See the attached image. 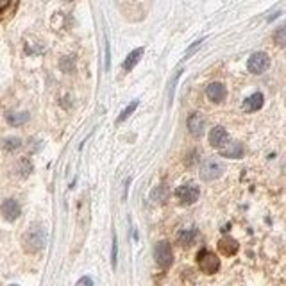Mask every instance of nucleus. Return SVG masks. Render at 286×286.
Instances as JSON below:
<instances>
[{"label":"nucleus","mask_w":286,"mask_h":286,"mask_svg":"<svg viewBox=\"0 0 286 286\" xmlns=\"http://www.w3.org/2000/svg\"><path fill=\"white\" fill-rule=\"evenodd\" d=\"M199 195H201V190H199V186L193 183L181 184L177 190H175V197H177L183 204H193V202H197Z\"/></svg>","instance_id":"20e7f679"},{"label":"nucleus","mask_w":286,"mask_h":286,"mask_svg":"<svg viewBox=\"0 0 286 286\" xmlns=\"http://www.w3.org/2000/svg\"><path fill=\"white\" fill-rule=\"evenodd\" d=\"M154 259L161 269H168L172 265V249L168 242H157L154 247Z\"/></svg>","instance_id":"423d86ee"},{"label":"nucleus","mask_w":286,"mask_h":286,"mask_svg":"<svg viewBox=\"0 0 286 286\" xmlns=\"http://www.w3.org/2000/svg\"><path fill=\"white\" fill-rule=\"evenodd\" d=\"M13 286H16V284H13Z\"/></svg>","instance_id":"a878e982"},{"label":"nucleus","mask_w":286,"mask_h":286,"mask_svg":"<svg viewBox=\"0 0 286 286\" xmlns=\"http://www.w3.org/2000/svg\"><path fill=\"white\" fill-rule=\"evenodd\" d=\"M197 263L199 266H201V270L204 274H208V276H211L218 270V266H220V261H218V258L213 254V252L209 251H201L197 256Z\"/></svg>","instance_id":"7ed1b4c3"},{"label":"nucleus","mask_w":286,"mask_h":286,"mask_svg":"<svg viewBox=\"0 0 286 286\" xmlns=\"http://www.w3.org/2000/svg\"><path fill=\"white\" fill-rule=\"evenodd\" d=\"M261 106H263V95L261 93H254V95H251L249 99L243 100V109H245L247 113L258 111V109H261Z\"/></svg>","instance_id":"4468645a"},{"label":"nucleus","mask_w":286,"mask_h":286,"mask_svg":"<svg viewBox=\"0 0 286 286\" xmlns=\"http://www.w3.org/2000/svg\"><path fill=\"white\" fill-rule=\"evenodd\" d=\"M16 147H20V140H18V138H9V140L4 141V149L6 150H13V149H16Z\"/></svg>","instance_id":"aec40b11"},{"label":"nucleus","mask_w":286,"mask_h":286,"mask_svg":"<svg viewBox=\"0 0 286 286\" xmlns=\"http://www.w3.org/2000/svg\"><path fill=\"white\" fill-rule=\"evenodd\" d=\"M2 214L6 220L9 222H14L18 217H20V206H18L16 201H13V199H7V201H4L2 204Z\"/></svg>","instance_id":"9d476101"},{"label":"nucleus","mask_w":286,"mask_h":286,"mask_svg":"<svg viewBox=\"0 0 286 286\" xmlns=\"http://www.w3.org/2000/svg\"><path fill=\"white\" fill-rule=\"evenodd\" d=\"M81 283H82V284H86V286H93V283H92V279H90V277H82Z\"/></svg>","instance_id":"5701e85b"},{"label":"nucleus","mask_w":286,"mask_h":286,"mask_svg":"<svg viewBox=\"0 0 286 286\" xmlns=\"http://www.w3.org/2000/svg\"><path fill=\"white\" fill-rule=\"evenodd\" d=\"M206 95H208V99L211 100V102L218 104L225 99L227 92H225V86L222 84V82H213V84H209L208 90H206Z\"/></svg>","instance_id":"1a4fd4ad"},{"label":"nucleus","mask_w":286,"mask_h":286,"mask_svg":"<svg viewBox=\"0 0 286 286\" xmlns=\"http://www.w3.org/2000/svg\"><path fill=\"white\" fill-rule=\"evenodd\" d=\"M218 251L222 252V254L225 256H233L238 252V242L233 238H229V236H224V238L218 242Z\"/></svg>","instance_id":"ddd939ff"},{"label":"nucleus","mask_w":286,"mask_h":286,"mask_svg":"<svg viewBox=\"0 0 286 286\" xmlns=\"http://www.w3.org/2000/svg\"><path fill=\"white\" fill-rule=\"evenodd\" d=\"M197 235H199L197 229H188V231H183V233L179 235V243H181L183 247L193 245L195 240H197Z\"/></svg>","instance_id":"dca6fc26"},{"label":"nucleus","mask_w":286,"mask_h":286,"mask_svg":"<svg viewBox=\"0 0 286 286\" xmlns=\"http://www.w3.org/2000/svg\"><path fill=\"white\" fill-rule=\"evenodd\" d=\"M284 32H286L284 27H279V29H277V32H276V41H277V45H279V47H284V43H286Z\"/></svg>","instance_id":"412c9836"},{"label":"nucleus","mask_w":286,"mask_h":286,"mask_svg":"<svg viewBox=\"0 0 286 286\" xmlns=\"http://www.w3.org/2000/svg\"><path fill=\"white\" fill-rule=\"evenodd\" d=\"M65 2H72V0H65Z\"/></svg>","instance_id":"393cba45"},{"label":"nucleus","mask_w":286,"mask_h":286,"mask_svg":"<svg viewBox=\"0 0 286 286\" xmlns=\"http://www.w3.org/2000/svg\"><path fill=\"white\" fill-rule=\"evenodd\" d=\"M188 129L193 136H202V133H204V116L201 113H193L188 118Z\"/></svg>","instance_id":"9b49d317"},{"label":"nucleus","mask_w":286,"mask_h":286,"mask_svg":"<svg viewBox=\"0 0 286 286\" xmlns=\"http://www.w3.org/2000/svg\"><path fill=\"white\" fill-rule=\"evenodd\" d=\"M220 154L225 157H233V159H240L243 157V145L240 141H225L220 147Z\"/></svg>","instance_id":"6e6552de"},{"label":"nucleus","mask_w":286,"mask_h":286,"mask_svg":"<svg viewBox=\"0 0 286 286\" xmlns=\"http://www.w3.org/2000/svg\"><path fill=\"white\" fill-rule=\"evenodd\" d=\"M136 108H138V100H134V102H131L129 106H127L126 109H123V113H122V115L118 116V123H122L123 120H127V118H129V116L133 115V111H134V109H136Z\"/></svg>","instance_id":"6ab92c4d"},{"label":"nucleus","mask_w":286,"mask_h":286,"mask_svg":"<svg viewBox=\"0 0 286 286\" xmlns=\"http://www.w3.org/2000/svg\"><path fill=\"white\" fill-rule=\"evenodd\" d=\"M45 240H47L45 229L40 227V225H34V227H31L27 233H25L24 245L29 252H38L45 247Z\"/></svg>","instance_id":"f03ea898"},{"label":"nucleus","mask_w":286,"mask_h":286,"mask_svg":"<svg viewBox=\"0 0 286 286\" xmlns=\"http://www.w3.org/2000/svg\"><path fill=\"white\" fill-rule=\"evenodd\" d=\"M167 193H168L167 188H165V186H159L157 190L152 191V201H154V202H165V201H167Z\"/></svg>","instance_id":"a211bd4d"},{"label":"nucleus","mask_w":286,"mask_h":286,"mask_svg":"<svg viewBox=\"0 0 286 286\" xmlns=\"http://www.w3.org/2000/svg\"><path fill=\"white\" fill-rule=\"evenodd\" d=\"M120 11L131 20H141L149 9V0H116Z\"/></svg>","instance_id":"f257e3e1"},{"label":"nucleus","mask_w":286,"mask_h":286,"mask_svg":"<svg viewBox=\"0 0 286 286\" xmlns=\"http://www.w3.org/2000/svg\"><path fill=\"white\" fill-rule=\"evenodd\" d=\"M116 235L113 236V251H111V265L116 266Z\"/></svg>","instance_id":"4be33fe9"},{"label":"nucleus","mask_w":286,"mask_h":286,"mask_svg":"<svg viewBox=\"0 0 286 286\" xmlns=\"http://www.w3.org/2000/svg\"><path fill=\"white\" fill-rule=\"evenodd\" d=\"M227 140L229 138L224 127H214V129H211V133H209V143H211V147H214V149H220Z\"/></svg>","instance_id":"f8f14e48"},{"label":"nucleus","mask_w":286,"mask_h":286,"mask_svg":"<svg viewBox=\"0 0 286 286\" xmlns=\"http://www.w3.org/2000/svg\"><path fill=\"white\" fill-rule=\"evenodd\" d=\"M224 174V165L217 159H208L206 163L201 165V177L204 181H214L222 177Z\"/></svg>","instance_id":"39448f33"},{"label":"nucleus","mask_w":286,"mask_h":286,"mask_svg":"<svg viewBox=\"0 0 286 286\" xmlns=\"http://www.w3.org/2000/svg\"><path fill=\"white\" fill-rule=\"evenodd\" d=\"M141 56H143V48H134L133 52H129V56L126 58V61H123V70H133L134 66L140 63V59H141Z\"/></svg>","instance_id":"2eb2a0df"},{"label":"nucleus","mask_w":286,"mask_h":286,"mask_svg":"<svg viewBox=\"0 0 286 286\" xmlns=\"http://www.w3.org/2000/svg\"><path fill=\"white\" fill-rule=\"evenodd\" d=\"M247 66H249V72H252V74H263L270 66V58L265 52H256L249 58Z\"/></svg>","instance_id":"0eeeda50"},{"label":"nucleus","mask_w":286,"mask_h":286,"mask_svg":"<svg viewBox=\"0 0 286 286\" xmlns=\"http://www.w3.org/2000/svg\"><path fill=\"white\" fill-rule=\"evenodd\" d=\"M9 2H11V0H0V11L6 9V7L9 6Z\"/></svg>","instance_id":"b1692460"},{"label":"nucleus","mask_w":286,"mask_h":286,"mask_svg":"<svg viewBox=\"0 0 286 286\" xmlns=\"http://www.w3.org/2000/svg\"><path fill=\"white\" fill-rule=\"evenodd\" d=\"M27 120H29L27 113H9V115H7V122H9L11 126H22V123H25Z\"/></svg>","instance_id":"f3484780"}]
</instances>
